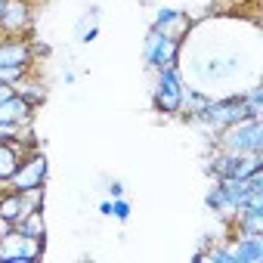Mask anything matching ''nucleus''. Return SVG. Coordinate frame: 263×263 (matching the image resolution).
Segmentation results:
<instances>
[{
  "label": "nucleus",
  "mask_w": 263,
  "mask_h": 263,
  "mask_svg": "<svg viewBox=\"0 0 263 263\" xmlns=\"http://www.w3.org/2000/svg\"><path fill=\"white\" fill-rule=\"evenodd\" d=\"M44 208V204H41ZM31 211L25 192H16V189H0V223L7 226H19V220Z\"/></svg>",
  "instance_id": "11"
},
{
  "label": "nucleus",
  "mask_w": 263,
  "mask_h": 263,
  "mask_svg": "<svg viewBox=\"0 0 263 263\" xmlns=\"http://www.w3.org/2000/svg\"><path fill=\"white\" fill-rule=\"evenodd\" d=\"M186 78L183 68H158L152 71V108L164 118H177L183 111Z\"/></svg>",
  "instance_id": "3"
},
{
  "label": "nucleus",
  "mask_w": 263,
  "mask_h": 263,
  "mask_svg": "<svg viewBox=\"0 0 263 263\" xmlns=\"http://www.w3.org/2000/svg\"><path fill=\"white\" fill-rule=\"evenodd\" d=\"M99 214H102V217H111V198L99 201Z\"/></svg>",
  "instance_id": "23"
},
{
  "label": "nucleus",
  "mask_w": 263,
  "mask_h": 263,
  "mask_svg": "<svg viewBox=\"0 0 263 263\" xmlns=\"http://www.w3.org/2000/svg\"><path fill=\"white\" fill-rule=\"evenodd\" d=\"M204 171L211 180H245L254 171H263V155H229V152L214 149Z\"/></svg>",
  "instance_id": "6"
},
{
  "label": "nucleus",
  "mask_w": 263,
  "mask_h": 263,
  "mask_svg": "<svg viewBox=\"0 0 263 263\" xmlns=\"http://www.w3.org/2000/svg\"><path fill=\"white\" fill-rule=\"evenodd\" d=\"M34 111L37 108H31L16 90L0 102V124H19V127H25V124H34Z\"/></svg>",
  "instance_id": "12"
},
{
  "label": "nucleus",
  "mask_w": 263,
  "mask_h": 263,
  "mask_svg": "<svg viewBox=\"0 0 263 263\" xmlns=\"http://www.w3.org/2000/svg\"><path fill=\"white\" fill-rule=\"evenodd\" d=\"M149 28H152V31H161V34H167V37L186 41L189 31H192V19H189V13L180 10V7H158Z\"/></svg>",
  "instance_id": "9"
},
{
  "label": "nucleus",
  "mask_w": 263,
  "mask_h": 263,
  "mask_svg": "<svg viewBox=\"0 0 263 263\" xmlns=\"http://www.w3.org/2000/svg\"><path fill=\"white\" fill-rule=\"evenodd\" d=\"M183 50H186V41L180 37H167L161 31H146V41H143V65L146 71H158V68H180V59H183Z\"/></svg>",
  "instance_id": "4"
},
{
  "label": "nucleus",
  "mask_w": 263,
  "mask_h": 263,
  "mask_svg": "<svg viewBox=\"0 0 263 263\" xmlns=\"http://www.w3.org/2000/svg\"><path fill=\"white\" fill-rule=\"evenodd\" d=\"M62 81H65V84H74V81H78V74H74V71H65V74H62Z\"/></svg>",
  "instance_id": "24"
},
{
  "label": "nucleus",
  "mask_w": 263,
  "mask_h": 263,
  "mask_svg": "<svg viewBox=\"0 0 263 263\" xmlns=\"http://www.w3.org/2000/svg\"><path fill=\"white\" fill-rule=\"evenodd\" d=\"M16 146H19V152H22V155H25V152H34V149H41V140H37V134H34V127H31V124H25V127L19 130Z\"/></svg>",
  "instance_id": "16"
},
{
  "label": "nucleus",
  "mask_w": 263,
  "mask_h": 263,
  "mask_svg": "<svg viewBox=\"0 0 263 263\" xmlns=\"http://www.w3.org/2000/svg\"><path fill=\"white\" fill-rule=\"evenodd\" d=\"M238 121H245L241 90H232V93H226V96H211V102H208L198 115H192L189 124L201 127L204 134L214 137V134H220V130H226V127H232V124H238Z\"/></svg>",
  "instance_id": "1"
},
{
  "label": "nucleus",
  "mask_w": 263,
  "mask_h": 263,
  "mask_svg": "<svg viewBox=\"0 0 263 263\" xmlns=\"http://www.w3.org/2000/svg\"><path fill=\"white\" fill-rule=\"evenodd\" d=\"M105 192H108V198H121L127 189H124V183H121V180H108V189H105Z\"/></svg>",
  "instance_id": "20"
},
{
  "label": "nucleus",
  "mask_w": 263,
  "mask_h": 263,
  "mask_svg": "<svg viewBox=\"0 0 263 263\" xmlns=\"http://www.w3.org/2000/svg\"><path fill=\"white\" fill-rule=\"evenodd\" d=\"M19 161H22L19 146H13V143H0V183H4V186H10V180H13Z\"/></svg>",
  "instance_id": "14"
},
{
  "label": "nucleus",
  "mask_w": 263,
  "mask_h": 263,
  "mask_svg": "<svg viewBox=\"0 0 263 263\" xmlns=\"http://www.w3.org/2000/svg\"><path fill=\"white\" fill-rule=\"evenodd\" d=\"M130 214H134V208H130V201H127L124 195H121V198H111V217H115L118 223H127Z\"/></svg>",
  "instance_id": "18"
},
{
  "label": "nucleus",
  "mask_w": 263,
  "mask_h": 263,
  "mask_svg": "<svg viewBox=\"0 0 263 263\" xmlns=\"http://www.w3.org/2000/svg\"><path fill=\"white\" fill-rule=\"evenodd\" d=\"M214 241H217V235H211V232H204V235L198 238V251H208V248H211Z\"/></svg>",
  "instance_id": "22"
},
{
  "label": "nucleus",
  "mask_w": 263,
  "mask_h": 263,
  "mask_svg": "<svg viewBox=\"0 0 263 263\" xmlns=\"http://www.w3.org/2000/svg\"><path fill=\"white\" fill-rule=\"evenodd\" d=\"M4 4H7V0H0V10H4Z\"/></svg>",
  "instance_id": "25"
},
{
  "label": "nucleus",
  "mask_w": 263,
  "mask_h": 263,
  "mask_svg": "<svg viewBox=\"0 0 263 263\" xmlns=\"http://www.w3.org/2000/svg\"><path fill=\"white\" fill-rule=\"evenodd\" d=\"M0 34H19L34 41V7L31 0H7L0 10Z\"/></svg>",
  "instance_id": "8"
},
{
  "label": "nucleus",
  "mask_w": 263,
  "mask_h": 263,
  "mask_svg": "<svg viewBox=\"0 0 263 263\" xmlns=\"http://www.w3.org/2000/svg\"><path fill=\"white\" fill-rule=\"evenodd\" d=\"M214 149L229 155H263V118L238 121L214 134Z\"/></svg>",
  "instance_id": "2"
},
{
  "label": "nucleus",
  "mask_w": 263,
  "mask_h": 263,
  "mask_svg": "<svg viewBox=\"0 0 263 263\" xmlns=\"http://www.w3.org/2000/svg\"><path fill=\"white\" fill-rule=\"evenodd\" d=\"M44 254H47V238H31L16 226L0 232V263H34L44 260Z\"/></svg>",
  "instance_id": "5"
},
{
  "label": "nucleus",
  "mask_w": 263,
  "mask_h": 263,
  "mask_svg": "<svg viewBox=\"0 0 263 263\" xmlns=\"http://www.w3.org/2000/svg\"><path fill=\"white\" fill-rule=\"evenodd\" d=\"M19 232H25V235H31V238H47V220H44V208H31L22 220H19V226H16Z\"/></svg>",
  "instance_id": "15"
},
{
  "label": "nucleus",
  "mask_w": 263,
  "mask_h": 263,
  "mask_svg": "<svg viewBox=\"0 0 263 263\" xmlns=\"http://www.w3.org/2000/svg\"><path fill=\"white\" fill-rule=\"evenodd\" d=\"M31 68H22V65H7L0 68V87H16V81H22Z\"/></svg>",
  "instance_id": "17"
},
{
  "label": "nucleus",
  "mask_w": 263,
  "mask_h": 263,
  "mask_svg": "<svg viewBox=\"0 0 263 263\" xmlns=\"http://www.w3.org/2000/svg\"><path fill=\"white\" fill-rule=\"evenodd\" d=\"M31 108H41L44 102H47V84L41 81V78H34V68L22 78V81H16V87H13Z\"/></svg>",
  "instance_id": "13"
},
{
  "label": "nucleus",
  "mask_w": 263,
  "mask_h": 263,
  "mask_svg": "<svg viewBox=\"0 0 263 263\" xmlns=\"http://www.w3.org/2000/svg\"><path fill=\"white\" fill-rule=\"evenodd\" d=\"M34 50L28 37L19 34H0V68L7 65H22V68H34Z\"/></svg>",
  "instance_id": "10"
},
{
  "label": "nucleus",
  "mask_w": 263,
  "mask_h": 263,
  "mask_svg": "<svg viewBox=\"0 0 263 263\" xmlns=\"http://www.w3.org/2000/svg\"><path fill=\"white\" fill-rule=\"evenodd\" d=\"M47 177H50V161L44 155V149H34V152H25L13 180H10V189L16 192H25V189H41L47 186Z\"/></svg>",
  "instance_id": "7"
},
{
  "label": "nucleus",
  "mask_w": 263,
  "mask_h": 263,
  "mask_svg": "<svg viewBox=\"0 0 263 263\" xmlns=\"http://www.w3.org/2000/svg\"><path fill=\"white\" fill-rule=\"evenodd\" d=\"M99 13H102V7H99V4H90V7L84 10V19H87V22H99Z\"/></svg>",
  "instance_id": "21"
},
{
  "label": "nucleus",
  "mask_w": 263,
  "mask_h": 263,
  "mask_svg": "<svg viewBox=\"0 0 263 263\" xmlns=\"http://www.w3.org/2000/svg\"><path fill=\"white\" fill-rule=\"evenodd\" d=\"M96 37H99V22H93V25H87V28H84L81 34H78V41H81V44H93Z\"/></svg>",
  "instance_id": "19"
}]
</instances>
